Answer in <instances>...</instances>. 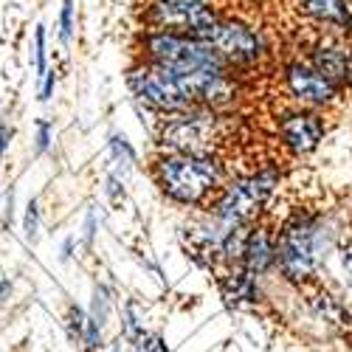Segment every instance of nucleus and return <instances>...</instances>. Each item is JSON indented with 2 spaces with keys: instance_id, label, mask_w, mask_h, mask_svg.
I'll list each match as a JSON object with an SVG mask.
<instances>
[{
  "instance_id": "obj_1",
  "label": "nucleus",
  "mask_w": 352,
  "mask_h": 352,
  "mask_svg": "<svg viewBox=\"0 0 352 352\" xmlns=\"http://www.w3.org/2000/svg\"><path fill=\"white\" fill-rule=\"evenodd\" d=\"M138 102L161 116L189 110H220L240 94V85L228 71H172L153 63H141L127 76Z\"/></svg>"
},
{
  "instance_id": "obj_2",
  "label": "nucleus",
  "mask_w": 352,
  "mask_h": 352,
  "mask_svg": "<svg viewBox=\"0 0 352 352\" xmlns=\"http://www.w3.org/2000/svg\"><path fill=\"white\" fill-rule=\"evenodd\" d=\"M338 231L333 220L313 209H296L276 231V265L293 285L313 282L336 248Z\"/></svg>"
},
{
  "instance_id": "obj_3",
  "label": "nucleus",
  "mask_w": 352,
  "mask_h": 352,
  "mask_svg": "<svg viewBox=\"0 0 352 352\" xmlns=\"http://www.w3.org/2000/svg\"><path fill=\"white\" fill-rule=\"evenodd\" d=\"M153 172L161 192L181 206H212L228 184L226 169L217 158L164 153Z\"/></svg>"
},
{
  "instance_id": "obj_4",
  "label": "nucleus",
  "mask_w": 352,
  "mask_h": 352,
  "mask_svg": "<svg viewBox=\"0 0 352 352\" xmlns=\"http://www.w3.org/2000/svg\"><path fill=\"white\" fill-rule=\"evenodd\" d=\"M234 138V119L220 110H189L164 116L158 130V144L164 153L172 155H197V158H217V153Z\"/></svg>"
},
{
  "instance_id": "obj_5",
  "label": "nucleus",
  "mask_w": 352,
  "mask_h": 352,
  "mask_svg": "<svg viewBox=\"0 0 352 352\" xmlns=\"http://www.w3.org/2000/svg\"><path fill=\"white\" fill-rule=\"evenodd\" d=\"M279 181L282 178L276 169L254 172V175H245V178L228 181L226 189L217 195V200L209 206L214 223L220 226V234L237 228V226L254 223V217L265 209L268 200L274 197Z\"/></svg>"
},
{
  "instance_id": "obj_6",
  "label": "nucleus",
  "mask_w": 352,
  "mask_h": 352,
  "mask_svg": "<svg viewBox=\"0 0 352 352\" xmlns=\"http://www.w3.org/2000/svg\"><path fill=\"white\" fill-rule=\"evenodd\" d=\"M144 63H153L172 71H231L223 56L197 37L166 34V32H146L141 37Z\"/></svg>"
},
{
  "instance_id": "obj_7",
  "label": "nucleus",
  "mask_w": 352,
  "mask_h": 352,
  "mask_svg": "<svg viewBox=\"0 0 352 352\" xmlns=\"http://www.w3.org/2000/svg\"><path fill=\"white\" fill-rule=\"evenodd\" d=\"M223 14L214 9V3H197V0H150L144 12V23L150 25V32L184 37H200Z\"/></svg>"
},
{
  "instance_id": "obj_8",
  "label": "nucleus",
  "mask_w": 352,
  "mask_h": 352,
  "mask_svg": "<svg viewBox=\"0 0 352 352\" xmlns=\"http://www.w3.org/2000/svg\"><path fill=\"white\" fill-rule=\"evenodd\" d=\"M197 40H203L206 45H212L231 68L256 65L262 56H265V43H262V37L254 32L251 25H245V23H240V20H226V17H220V20L212 23Z\"/></svg>"
},
{
  "instance_id": "obj_9",
  "label": "nucleus",
  "mask_w": 352,
  "mask_h": 352,
  "mask_svg": "<svg viewBox=\"0 0 352 352\" xmlns=\"http://www.w3.org/2000/svg\"><path fill=\"white\" fill-rule=\"evenodd\" d=\"M307 65H313L318 74H324L338 91L352 87V45L341 37L321 34L307 48Z\"/></svg>"
},
{
  "instance_id": "obj_10",
  "label": "nucleus",
  "mask_w": 352,
  "mask_h": 352,
  "mask_svg": "<svg viewBox=\"0 0 352 352\" xmlns=\"http://www.w3.org/2000/svg\"><path fill=\"white\" fill-rule=\"evenodd\" d=\"M285 87L290 91L293 99H299L305 104H316V107L336 104L341 96L338 87L307 63H287L285 65Z\"/></svg>"
},
{
  "instance_id": "obj_11",
  "label": "nucleus",
  "mask_w": 352,
  "mask_h": 352,
  "mask_svg": "<svg viewBox=\"0 0 352 352\" xmlns=\"http://www.w3.org/2000/svg\"><path fill=\"white\" fill-rule=\"evenodd\" d=\"M324 119L318 113H310V110H296V113H287L282 116L279 122V135L282 141L290 146L293 153H313L316 146L324 138Z\"/></svg>"
},
{
  "instance_id": "obj_12",
  "label": "nucleus",
  "mask_w": 352,
  "mask_h": 352,
  "mask_svg": "<svg viewBox=\"0 0 352 352\" xmlns=\"http://www.w3.org/2000/svg\"><path fill=\"white\" fill-rule=\"evenodd\" d=\"M276 265V231L271 223H251L248 240L243 248V271L254 279L268 274Z\"/></svg>"
},
{
  "instance_id": "obj_13",
  "label": "nucleus",
  "mask_w": 352,
  "mask_h": 352,
  "mask_svg": "<svg viewBox=\"0 0 352 352\" xmlns=\"http://www.w3.org/2000/svg\"><path fill=\"white\" fill-rule=\"evenodd\" d=\"M299 9L316 23L333 28V32H349L352 12L346 0H299Z\"/></svg>"
},
{
  "instance_id": "obj_14",
  "label": "nucleus",
  "mask_w": 352,
  "mask_h": 352,
  "mask_svg": "<svg viewBox=\"0 0 352 352\" xmlns=\"http://www.w3.org/2000/svg\"><path fill=\"white\" fill-rule=\"evenodd\" d=\"M336 254H338V265L346 276V282L352 285V217L341 226L338 240H336Z\"/></svg>"
},
{
  "instance_id": "obj_15",
  "label": "nucleus",
  "mask_w": 352,
  "mask_h": 352,
  "mask_svg": "<svg viewBox=\"0 0 352 352\" xmlns=\"http://www.w3.org/2000/svg\"><path fill=\"white\" fill-rule=\"evenodd\" d=\"M91 321H96V324L102 327L104 318H107V310H110V293L104 285H96L94 287V302H91Z\"/></svg>"
},
{
  "instance_id": "obj_16",
  "label": "nucleus",
  "mask_w": 352,
  "mask_h": 352,
  "mask_svg": "<svg viewBox=\"0 0 352 352\" xmlns=\"http://www.w3.org/2000/svg\"><path fill=\"white\" fill-rule=\"evenodd\" d=\"M110 153H113L116 161H122L127 169L135 164V153H133V146H130V141L124 135H113L110 138Z\"/></svg>"
},
{
  "instance_id": "obj_17",
  "label": "nucleus",
  "mask_w": 352,
  "mask_h": 352,
  "mask_svg": "<svg viewBox=\"0 0 352 352\" xmlns=\"http://www.w3.org/2000/svg\"><path fill=\"white\" fill-rule=\"evenodd\" d=\"M135 305L130 302L127 305V310H124V336H127V341H133V344H138L141 338H144V324L135 318Z\"/></svg>"
},
{
  "instance_id": "obj_18",
  "label": "nucleus",
  "mask_w": 352,
  "mask_h": 352,
  "mask_svg": "<svg viewBox=\"0 0 352 352\" xmlns=\"http://www.w3.org/2000/svg\"><path fill=\"white\" fill-rule=\"evenodd\" d=\"M23 231H25V240H37V234H40V206H37V200H32L25 206V220H23Z\"/></svg>"
},
{
  "instance_id": "obj_19",
  "label": "nucleus",
  "mask_w": 352,
  "mask_h": 352,
  "mask_svg": "<svg viewBox=\"0 0 352 352\" xmlns=\"http://www.w3.org/2000/svg\"><path fill=\"white\" fill-rule=\"evenodd\" d=\"M74 37V0H63V12H60V40L68 45Z\"/></svg>"
},
{
  "instance_id": "obj_20",
  "label": "nucleus",
  "mask_w": 352,
  "mask_h": 352,
  "mask_svg": "<svg viewBox=\"0 0 352 352\" xmlns=\"http://www.w3.org/2000/svg\"><path fill=\"white\" fill-rule=\"evenodd\" d=\"M34 71H37V76H43L48 71V65H45V25H37V32H34Z\"/></svg>"
},
{
  "instance_id": "obj_21",
  "label": "nucleus",
  "mask_w": 352,
  "mask_h": 352,
  "mask_svg": "<svg viewBox=\"0 0 352 352\" xmlns=\"http://www.w3.org/2000/svg\"><path fill=\"white\" fill-rule=\"evenodd\" d=\"M82 341H85V352H99V346H102V327L96 324V321H91V318L85 321Z\"/></svg>"
},
{
  "instance_id": "obj_22",
  "label": "nucleus",
  "mask_w": 352,
  "mask_h": 352,
  "mask_svg": "<svg viewBox=\"0 0 352 352\" xmlns=\"http://www.w3.org/2000/svg\"><path fill=\"white\" fill-rule=\"evenodd\" d=\"M85 313L76 307V305H71V310H68V336L74 338V341H82V330H85Z\"/></svg>"
},
{
  "instance_id": "obj_23",
  "label": "nucleus",
  "mask_w": 352,
  "mask_h": 352,
  "mask_svg": "<svg viewBox=\"0 0 352 352\" xmlns=\"http://www.w3.org/2000/svg\"><path fill=\"white\" fill-rule=\"evenodd\" d=\"M51 124L45 119L37 122V153H48L51 150Z\"/></svg>"
},
{
  "instance_id": "obj_24",
  "label": "nucleus",
  "mask_w": 352,
  "mask_h": 352,
  "mask_svg": "<svg viewBox=\"0 0 352 352\" xmlns=\"http://www.w3.org/2000/svg\"><path fill=\"white\" fill-rule=\"evenodd\" d=\"M54 85H56V74H54V71H45V74H43V85H40V99H43V102L51 99Z\"/></svg>"
},
{
  "instance_id": "obj_25",
  "label": "nucleus",
  "mask_w": 352,
  "mask_h": 352,
  "mask_svg": "<svg viewBox=\"0 0 352 352\" xmlns=\"http://www.w3.org/2000/svg\"><path fill=\"white\" fill-rule=\"evenodd\" d=\"M9 138H12V130H9L6 124H0V158H3V153H6Z\"/></svg>"
},
{
  "instance_id": "obj_26",
  "label": "nucleus",
  "mask_w": 352,
  "mask_h": 352,
  "mask_svg": "<svg viewBox=\"0 0 352 352\" xmlns=\"http://www.w3.org/2000/svg\"><path fill=\"white\" fill-rule=\"evenodd\" d=\"M94 234H96V217H94V212H91V214H87V226H85V240L91 243Z\"/></svg>"
},
{
  "instance_id": "obj_27",
  "label": "nucleus",
  "mask_w": 352,
  "mask_h": 352,
  "mask_svg": "<svg viewBox=\"0 0 352 352\" xmlns=\"http://www.w3.org/2000/svg\"><path fill=\"white\" fill-rule=\"evenodd\" d=\"M71 248H74V240H65V243H63V259L71 256Z\"/></svg>"
},
{
  "instance_id": "obj_28",
  "label": "nucleus",
  "mask_w": 352,
  "mask_h": 352,
  "mask_svg": "<svg viewBox=\"0 0 352 352\" xmlns=\"http://www.w3.org/2000/svg\"><path fill=\"white\" fill-rule=\"evenodd\" d=\"M197 3H214V0H197Z\"/></svg>"
}]
</instances>
